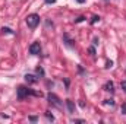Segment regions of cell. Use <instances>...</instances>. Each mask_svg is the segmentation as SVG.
<instances>
[{
	"mask_svg": "<svg viewBox=\"0 0 126 124\" xmlns=\"http://www.w3.org/2000/svg\"><path fill=\"white\" fill-rule=\"evenodd\" d=\"M27 25H28V28H31V29H34V28H37L38 26V24H40V16L37 15V13H31V15H28L27 16Z\"/></svg>",
	"mask_w": 126,
	"mask_h": 124,
	"instance_id": "6da1fadb",
	"label": "cell"
},
{
	"mask_svg": "<svg viewBox=\"0 0 126 124\" xmlns=\"http://www.w3.org/2000/svg\"><path fill=\"white\" fill-rule=\"evenodd\" d=\"M47 99H48V102H50L53 107H56V108H62L63 104H62V101H60V98H59L56 93H51V92H50L48 95H47Z\"/></svg>",
	"mask_w": 126,
	"mask_h": 124,
	"instance_id": "7a4b0ae2",
	"label": "cell"
},
{
	"mask_svg": "<svg viewBox=\"0 0 126 124\" xmlns=\"http://www.w3.org/2000/svg\"><path fill=\"white\" fill-rule=\"evenodd\" d=\"M28 95H32L31 89H28V88H25V86H19V88H18V98H19V99H24V98H27Z\"/></svg>",
	"mask_w": 126,
	"mask_h": 124,
	"instance_id": "3957f363",
	"label": "cell"
},
{
	"mask_svg": "<svg viewBox=\"0 0 126 124\" xmlns=\"http://www.w3.org/2000/svg\"><path fill=\"white\" fill-rule=\"evenodd\" d=\"M40 51H41V45H40V42H32L31 45H30V54L37 56V54H40Z\"/></svg>",
	"mask_w": 126,
	"mask_h": 124,
	"instance_id": "277c9868",
	"label": "cell"
},
{
	"mask_svg": "<svg viewBox=\"0 0 126 124\" xmlns=\"http://www.w3.org/2000/svg\"><path fill=\"white\" fill-rule=\"evenodd\" d=\"M25 80H27V83H30V85H34V83L38 82V79H37L34 74H25Z\"/></svg>",
	"mask_w": 126,
	"mask_h": 124,
	"instance_id": "5b68a950",
	"label": "cell"
},
{
	"mask_svg": "<svg viewBox=\"0 0 126 124\" xmlns=\"http://www.w3.org/2000/svg\"><path fill=\"white\" fill-rule=\"evenodd\" d=\"M63 41H64V44H66L67 47H70V48L73 47V41L69 38V35H67V34H63Z\"/></svg>",
	"mask_w": 126,
	"mask_h": 124,
	"instance_id": "8992f818",
	"label": "cell"
},
{
	"mask_svg": "<svg viewBox=\"0 0 126 124\" xmlns=\"http://www.w3.org/2000/svg\"><path fill=\"white\" fill-rule=\"evenodd\" d=\"M66 107H67V111H69V112H73V111H75V104H73V101L66 99Z\"/></svg>",
	"mask_w": 126,
	"mask_h": 124,
	"instance_id": "52a82bcc",
	"label": "cell"
},
{
	"mask_svg": "<svg viewBox=\"0 0 126 124\" xmlns=\"http://www.w3.org/2000/svg\"><path fill=\"white\" fill-rule=\"evenodd\" d=\"M104 91H107V92H114V85H113V82H107V83L104 85Z\"/></svg>",
	"mask_w": 126,
	"mask_h": 124,
	"instance_id": "ba28073f",
	"label": "cell"
},
{
	"mask_svg": "<svg viewBox=\"0 0 126 124\" xmlns=\"http://www.w3.org/2000/svg\"><path fill=\"white\" fill-rule=\"evenodd\" d=\"M37 74L38 76H44V69L43 67H37Z\"/></svg>",
	"mask_w": 126,
	"mask_h": 124,
	"instance_id": "9c48e42d",
	"label": "cell"
},
{
	"mask_svg": "<svg viewBox=\"0 0 126 124\" xmlns=\"http://www.w3.org/2000/svg\"><path fill=\"white\" fill-rule=\"evenodd\" d=\"M104 104H106V105L113 107V105H114V99H106V101H104Z\"/></svg>",
	"mask_w": 126,
	"mask_h": 124,
	"instance_id": "30bf717a",
	"label": "cell"
},
{
	"mask_svg": "<svg viewBox=\"0 0 126 124\" xmlns=\"http://www.w3.org/2000/svg\"><path fill=\"white\" fill-rule=\"evenodd\" d=\"M88 53H90V56H93V57H94V56H95V48H94V47H90V48H88Z\"/></svg>",
	"mask_w": 126,
	"mask_h": 124,
	"instance_id": "8fae6325",
	"label": "cell"
},
{
	"mask_svg": "<svg viewBox=\"0 0 126 124\" xmlns=\"http://www.w3.org/2000/svg\"><path fill=\"white\" fill-rule=\"evenodd\" d=\"M1 31H3V34H13V31L10 28H1Z\"/></svg>",
	"mask_w": 126,
	"mask_h": 124,
	"instance_id": "7c38bea8",
	"label": "cell"
},
{
	"mask_svg": "<svg viewBox=\"0 0 126 124\" xmlns=\"http://www.w3.org/2000/svg\"><path fill=\"white\" fill-rule=\"evenodd\" d=\"M97 22H100V16H94L93 19H91V24L94 25V24H97Z\"/></svg>",
	"mask_w": 126,
	"mask_h": 124,
	"instance_id": "4fadbf2b",
	"label": "cell"
},
{
	"mask_svg": "<svg viewBox=\"0 0 126 124\" xmlns=\"http://www.w3.org/2000/svg\"><path fill=\"white\" fill-rule=\"evenodd\" d=\"M82 21H85V16H79V18H76V19H75V24H79V22H82Z\"/></svg>",
	"mask_w": 126,
	"mask_h": 124,
	"instance_id": "5bb4252c",
	"label": "cell"
},
{
	"mask_svg": "<svg viewBox=\"0 0 126 124\" xmlns=\"http://www.w3.org/2000/svg\"><path fill=\"white\" fill-rule=\"evenodd\" d=\"M46 117H47V118H48L50 121H54V117H53V115H51L50 112H46Z\"/></svg>",
	"mask_w": 126,
	"mask_h": 124,
	"instance_id": "9a60e30c",
	"label": "cell"
},
{
	"mask_svg": "<svg viewBox=\"0 0 126 124\" xmlns=\"http://www.w3.org/2000/svg\"><path fill=\"white\" fill-rule=\"evenodd\" d=\"M120 112H122V114H126V102H125V104H122V108H120Z\"/></svg>",
	"mask_w": 126,
	"mask_h": 124,
	"instance_id": "2e32d148",
	"label": "cell"
},
{
	"mask_svg": "<svg viewBox=\"0 0 126 124\" xmlns=\"http://www.w3.org/2000/svg\"><path fill=\"white\" fill-rule=\"evenodd\" d=\"M120 88L123 89V92H126V80H123V82L120 83Z\"/></svg>",
	"mask_w": 126,
	"mask_h": 124,
	"instance_id": "e0dca14e",
	"label": "cell"
},
{
	"mask_svg": "<svg viewBox=\"0 0 126 124\" xmlns=\"http://www.w3.org/2000/svg\"><path fill=\"white\" fill-rule=\"evenodd\" d=\"M37 120H38V118H37V117H35V115H31V117H30V121H34V123H35V121H37Z\"/></svg>",
	"mask_w": 126,
	"mask_h": 124,
	"instance_id": "ac0fdd59",
	"label": "cell"
},
{
	"mask_svg": "<svg viewBox=\"0 0 126 124\" xmlns=\"http://www.w3.org/2000/svg\"><path fill=\"white\" fill-rule=\"evenodd\" d=\"M73 123H81V124H84V123H85V120H73Z\"/></svg>",
	"mask_w": 126,
	"mask_h": 124,
	"instance_id": "d6986e66",
	"label": "cell"
},
{
	"mask_svg": "<svg viewBox=\"0 0 126 124\" xmlns=\"http://www.w3.org/2000/svg\"><path fill=\"white\" fill-rule=\"evenodd\" d=\"M111 66H113V62H107V66H106V67H107V69H110V67H111Z\"/></svg>",
	"mask_w": 126,
	"mask_h": 124,
	"instance_id": "ffe728a7",
	"label": "cell"
},
{
	"mask_svg": "<svg viewBox=\"0 0 126 124\" xmlns=\"http://www.w3.org/2000/svg\"><path fill=\"white\" fill-rule=\"evenodd\" d=\"M54 1H56V0H46V3H48V4H50V3H54Z\"/></svg>",
	"mask_w": 126,
	"mask_h": 124,
	"instance_id": "44dd1931",
	"label": "cell"
},
{
	"mask_svg": "<svg viewBox=\"0 0 126 124\" xmlns=\"http://www.w3.org/2000/svg\"><path fill=\"white\" fill-rule=\"evenodd\" d=\"M78 3H85V0H76Z\"/></svg>",
	"mask_w": 126,
	"mask_h": 124,
	"instance_id": "7402d4cb",
	"label": "cell"
}]
</instances>
